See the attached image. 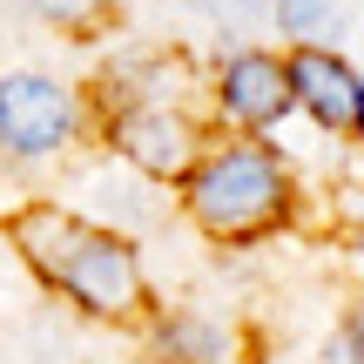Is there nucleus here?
I'll return each instance as SVG.
<instances>
[{"label":"nucleus","instance_id":"7","mask_svg":"<svg viewBox=\"0 0 364 364\" xmlns=\"http://www.w3.org/2000/svg\"><path fill=\"white\" fill-rule=\"evenodd\" d=\"M48 21H61V27H81V21H95L102 14V0H34Z\"/></svg>","mask_w":364,"mask_h":364},{"label":"nucleus","instance_id":"4","mask_svg":"<svg viewBox=\"0 0 364 364\" xmlns=\"http://www.w3.org/2000/svg\"><path fill=\"white\" fill-rule=\"evenodd\" d=\"M284 75H290V102H304L324 129H344V135L364 129V88H358V75L338 61V54L311 48V54H297Z\"/></svg>","mask_w":364,"mask_h":364},{"label":"nucleus","instance_id":"1","mask_svg":"<svg viewBox=\"0 0 364 364\" xmlns=\"http://www.w3.org/2000/svg\"><path fill=\"white\" fill-rule=\"evenodd\" d=\"M14 243L34 263L48 284H61L75 304L102 317H129L142 304V270H135V250L108 230H88L68 209H21L14 216Z\"/></svg>","mask_w":364,"mask_h":364},{"label":"nucleus","instance_id":"3","mask_svg":"<svg viewBox=\"0 0 364 364\" xmlns=\"http://www.w3.org/2000/svg\"><path fill=\"white\" fill-rule=\"evenodd\" d=\"M75 129V102L48 75H7L0 81V142L21 156H48Z\"/></svg>","mask_w":364,"mask_h":364},{"label":"nucleus","instance_id":"2","mask_svg":"<svg viewBox=\"0 0 364 364\" xmlns=\"http://www.w3.org/2000/svg\"><path fill=\"white\" fill-rule=\"evenodd\" d=\"M189 203H196V216H203V230L257 236L263 223L284 216V169H277L270 149H223L216 162L196 169Z\"/></svg>","mask_w":364,"mask_h":364},{"label":"nucleus","instance_id":"5","mask_svg":"<svg viewBox=\"0 0 364 364\" xmlns=\"http://www.w3.org/2000/svg\"><path fill=\"white\" fill-rule=\"evenodd\" d=\"M115 142L122 156L135 162V169L149 176H182L196 156V129L182 115H169V108H129V115L115 122Z\"/></svg>","mask_w":364,"mask_h":364},{"label":"nucleus","instance_id":"6","mask_svg":"<svg viewBox=\"0 0 364 364\" xmlns=\"http://www.w3.org/2000/svg\"><path fill=\"white\" fill-rule=\"evenodd\" d=\"M223 102H230V115H243V122H277L290 108V75L270 61V54H243V61L223 75Z\"/></svg>","mask_w":364,"mask_h":364}]
</instances>
